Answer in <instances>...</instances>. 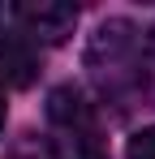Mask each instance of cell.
<instances>
[{"label": "cell", "instance_id": "6", "mask_svg": "<svg viewBox=\"0 0 155 159\" xmlns=\"http://www.w3.org/2000/svg\"><path fill=\"white\" fill-rule=\"evenodd\" d=\"M4 120H9V103H4V86H0V133H4Z\"/></svg>", "mask_w": 155, "mask_h": 159}, {"label": "cell", "instance_id": "7", "mask_svg": "<svg viewBox=\"0 0 155 159\" xmlns=\"http://www.w3.org/2000/svg\"><path fill=\"white\" fill-rule=\"evenodd\" d=\"M13 159H39V155H26V151H22V155H13Z\"/></svg>", "mask_w": 155, "mask_h": 159}, {"label": "cell", "instance_id": "1", "mask_svg": "<svg viewBox=\"0 0 155 159\" xmlns=\"http://www.w3.org/2000/svg\"><path fill=\"white\" fill-rule=\"evenodd\" d=\"M86 69L99 99L116 112L147 107L155 95V30L129 17L103 22L86 43Z\"/></svg>", "mask_w": 155, "mask_h": 159}, {"label": "cell", "instance_id": "2", "mask_svg": "<svg viewBox=\"0 0 155 159\" xmlns=\"http://www.w3.org/2000/svg\"><path fill=\"white\" fill-rule=\"evenodd\" d=\"M48 129L56 159H108L99 146V120L95 107L78 86H56L48 95Z\"/></svg>", "mask_w": 155, "mask_h": 159}, {"label": "cell", "instance_id": "4", "mask_svg": "<svg viewBox=\"0 0 155 159\" xmlns=\"http://www.w3.org/2000/svg\"><path fill=\"white\" fill-rule=\"evenodd\" d=\"M39 78V48L26 39L9 4H0V86L13 82V86H30Z\"/></svg>", "mask_w": 155, "mask_h": 159}, {"label": "cell", "instance_id": "5", "mask_svg": "<svg viewBox=\"0 0 155 159\" xmlns=\"http://www.w3.org/2000/svg\"><path fill=\"white\" fill-rule=\"evenodd\" d=\"M125 159H155V125H147V129H138L129 138Z\"/></svg>", "mask_w": 155, "mask_h": 159}, {"label": "cell", "instance_id": "3", "mask_svg": "<svg viewBox=\"0 0 155 159\" xmlns=\"http://www.w3.org/2000/svg\"><path fill=\"white\" fill-rule=\"evenodd\" d=\"M13 22L30 43H65L78 26L73 4H56V0H26V4H9Z\"/></svg>", "mask_w": 155, "mask_h": 159}]
</instances>
